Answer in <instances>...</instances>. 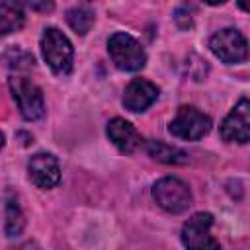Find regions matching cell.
<instances>
[{
    "mask_svg": "<svg viewBox=\"0 0 250 250\" xmlns=\"http://www.w3.org/2000/svg\"><path fill=\"white\" fill-rule=\"evenodd\" d=\"M41 53L45 62L57 74H68L72 68V45L68 37L57 27H47L41 37Z\"/></svg>",
    "mask_w": 250,
    "mask_h": 250,
    "instance_id": "6da1fadb",
    "label": "cell"
},
{
    "mask_svg": "<svg viewBox=\"0 0 250 250\" xmlns=\"http://www.w3.org/2000/svg\"><path fill=\"white\" fill-rule=\"evenodd\" d=\"M107 53L113 61V64L121 70L135 72L141 70L146 62V53L141 47V43L131 37L129 33H113L107 39Z\"/></svg>",
    "mask_w": 250,
    "mask_h": 250,
    "instance_id": "7a4b0ae2",
    "label": "cell"
},
{
    "mask_svg": "<svg viewBox=\"0 0 250 250\" xmlns=\"http://www.w3.org/2000/svg\"><path fill=\"white\" fill-rule=\"evenodd\" d=\"M152 197L168 213H184L191 205V191L188 184L174 176L160 178L152 188Z\"/></svg>",
    "mask_w": 250,
    "mask_h": 250,
    "instance_id": "3957f363",
    "label": "cell"
},
{
    "mask_svg": "<svg viewBox=\"0 0 250 250\" xmlns=\"http://www.w3.org/2000/svg\"><path fill=\"white\" fill-rule=\"evenodd\" d=\"M170 135L184 141H197L211 131V119L193 105H182L168 125Z\"/></svg>",
    "mask_w": 250,
    "mask_h": 250,
    "instance_id": "277c9868",
    "label": "cell"
},
{
    "mask_svg": "<svg viewBox=\"0 0 250 250\" xmlns=\"http://www.w3.org/2000/svg\"><path fill=\"white\" fill-rule=\"evenodd\" d=\"M8 84H10L16 104L20 107L21 117L27 121L41 119L45 113V100H43V92L39 90V86H35L27 78H16V76L10 78Z\"/></svg>",
    "mask_w": 250,
    "mask_h": 250,
    "instance_id": "5b68a950",
    "label": "cell"
},
{
    "mask_svg": "<svg viewBox=\"0 0 250 250\" xmlns=\"http://www.w3.org/2000/svg\"><path fill=\"white\" fill-rule=\"evenodd\" d=\"M209 47H211L213 55L219 57L227 64L244 62L248 59V43H246L244 35L234 27H227V29L217 31L211 37Z\"/></svg>",
    "mask_w": 250,
    "mask_h": 250,
    "instance_id": "8992f818",
    "label": "cell"
},
{
    "mask_svg": "<svg viewBox=\"0 0 250 250\" xmlns=\"http://www.w3.org/2000/svg\"><path fill=\"white\" fill-rule=\"evenodd\" d=\"M221 139L227 143H248L250 141V100L242 98L221 123Z\"/></svg>",
    "mask_w": 250,
    "mask_h": 250,
    "instance_id": "52a82bcc",
    "label": "cell"
},
{
    "mask_svg": "<svg viewBox=\"0 0 250 250\" xmlns=\"http://www.w3.org/2000/svg\"><path fill=\"white\" fill-rule=\"evenodd\" d=\"M213 215L211 213H195L186 221L182 229V242L188 248H219V242L211 236Z\"/></svg>",
    "mask_w": 250,
    "mask_h": 250,
    "instance_id": "ba28073f",
    "label": "cell"
},
{
    "mask_svg": "<svg viewBox=\"0 0 250 250\" xmlns=\"http://www.w3.org/2000/svg\"><path fill=\"white\" fill-rule=\"evenodd\" d=\"M27 170H29V180L41 189H49V188L57 186L61 180L59 160L49 152H39V154L31 156Z\"/></svg>",
    "mask_w": 250,
    "mask_h": 250,
    "instance_id": "9c48e42d",
    "label": "cell"
},
{
    "mask_svg": "<svg viewBox=\"0 0 250 250\" xmlns=\"http://www.w3.org/2000/svg\"><path fill=\"white\" fill-rule=\"evenodd\" d=\"M158 98V88L148 82V80H143V78H135L127 88H125V94H123V105L133 111V113H141L145 111L146 107H150Z\"/></svg>",
    "mask_w": 250,
    "mask_h": 250,
    "instance_id": "30bf717a",
    "label": "cell"
},
{
    "mask_svg": "<svg viewBox=\"0 0 250 250\" xmlns=\"http://www.w3.org/2000/svg\"><path fill=\"white\" fill-rule=\"evenodd\" d=\"M107 137L109 141L125 154H131L135 152L137 148H141L143 145V137L139 135V131L125 119L121 117H113L109 123H107Z\"/></svg>",
    "mask_w": 250,
    "mask_h": 250,
    "instance_id": "8fae6325",
    "label": "cell"
},
{
    "mask_svg": "<svg viewBox=\"0 0 250 250\" xmlns=\"http://www.w3.org/2000/svg\"><path fill=\"white\" fill-rule=\"evenodd\" d=\"M146 152L148 156H152L156 162H162V164H186L189 160L188 152L178 148V146H172V145H166V143H160V141H148L146 143Z\"/></svg>",
    "mask_w": 250,
    "mask_h": 250,
    "instance_id": "7c38bea8",
    "label": "cell"
},
{
    "mask_svg": "<svg viewBox=\"0 0 250 250\" xmlns=\"http://www.w3.org/2000/svg\"><path fill=\"white\" fill-rule=\"evenodd\" d=\"M25 21L23 4L20 0H2L0 6V29L4 35L18 31Z\"/></svg>",
    "mask_w": 250,
    "mask_h": 250,
    "instance_id": "4fadbf2b",
    "label": "cell"
},
{
    "mask_svg": "<svg viewBox=\"0 0 250 250\" xmlns=\"http://www.w3.org/2000/svg\"><path fill=\"white\" fill-rule=\"evenodd\" d=\"M23 225H25V219H23V213H21L18 201L10 193H6L4 195V232H6V236H18L23 230Z\"/></svg>",
    "mask_w": 250,
    "mask_h": 250,
    "instance_id": "5bb4252c",
    "label": "cell"
},
{
    "mask_svg": "<svg viewBox=\"0 0 250 250\" xmlns=\"http://www.w3.org/2000/svg\"><path fill=\"white\" fill-rule=\"evenodd\" d=\"M66 21L78 35H86L94 25V14L88 8H70L66 12Z\"/></svg>",
    "mask_w": 250,
    "mask_h": 250,
    "instance_id": "9a60e30c",
    "label": "cell"
},
{
    "mask_svg": "<svg viewBox=\"0 0 250 250\" xmlns=\"http://www.w3.org/2000/svg\"><path fill=\"white\" fill-rule=\"evenodd\" d=\"M4 62L6 66L10 68H16V70H25V68H31L35 59L33 55H29L27 51H21L20 47H12L4 53Z\"/></svg>",
    "mask_w": 250,
    "mask_h": 250,
    "instance_id": "2e32d148",
    "label": "cell"
},
{
    "mask_svg": "<svg viewBox=\"0 0 250 250\" xmlns=\"http://www.w3.org/2000/svg\"><path fill=\"white\" fill-rule=\"evenodd\" d=\"M174 20H176V23H178L182 29H189V27L193 25V10L184 4V6H180V8L176 10Z\"/></svg>",
    "mask_w": 250,
    "mask_h": 250,
    "instance_id": "e0dca14e",
    "label": "cell"
},
{
    "mask_svg": "<svg viewBox=\"0 0 250 250\" xmlns=\"http://www.w3.org/2000/svg\"><path fill=\"white\" fill-rule=\"evenodd\" d=\"M27 6L37 14H49L55 10L53 0H27Z\"/></svg>",
    "mask_w": 250,
    "mask_h": 250,
    "instance_id": "ac0fdd59",
    "label": "cell"
},
{
    "mask_svg": "<svg viewBox=\"0 0 250 250\" xmlns=\"http://www.w3.org/2000/svg\"><path fill=\"white\" fill-rule=\"evenodd\" d=\"M238 2V6L244 10V12H250V0H236Z\"/></svg>",
    "mask_w": 250,
    "mask_h": 250,
    "instance_id": "d6986e66",
    "label": "cell"
},
{
    "mask_svg": "<svg viewBox=\"0 0 250 250\" xmlns=\"http://www.w3.org/2000/svg\"><path fill=\"white\" fill-rule=\"evenodd\" d=\"M203 2H207V4H211V6H217V4H223V2H227V0H203Z\"/></svg>",
    "mask_w": 250,
    "mask_h": 250,
    "instance_id": "ffe728a7",
    "label": "cell"
}]
</instances>
